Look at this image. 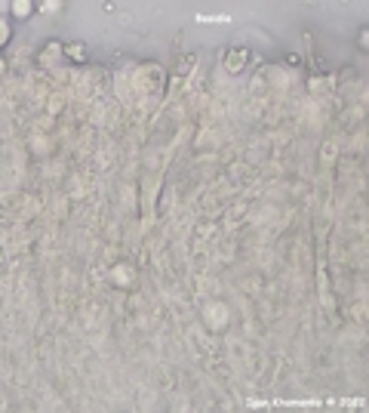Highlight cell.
Masks as SVG:
<instances>
[{"label": "cell", "instance_id": "cell-1", "mask_svg": "<svg viewBox=\"0 0 369 413\" xmlns=\"http://www.w3.org/2000/svg\"><path fill=\"white\" fill-rule=\"evenodd\" d=\"M246 59H249V49H243V46H237V49H231V52H228V59H225V68L237 74V71H240V68L246 65Z\"/></svg>", "mask_w": 369, "mask_h": 413}, {"label": "cell", "instance_id": "cell-2", "mask_svg": "<svg viewBox=\"0 0 369 413\" xmlns=\"http://www.w3.org/2000/svg\"><path fill=\"white\" fill-rule=\"evenodd\" d=\"M65 56L74 59V62H83V59H86V43H80V40L68 43V46H65Z\"/></svg>", "mask_w": 369, "mask_h": 413}, {"label": "cell", "instance_id": "cell-3", "mask_svg": "<svg viewBox=\"0 0 369 413\" xmlns=\"http://www.w3.org/2000/svg\"><path fill=\"white\" fill-rule=\"evenodd\" d=\"M12 12H15V15H28V12H31V3H28V0H25V3L15 0V3H12Z\"/></svg>", "mask_w": 369, "mask_h": 413}, {"label": "cell", "instance_id": "cell-4", "mask_svg": "<svg viewBox=\"0 0 369 413\" xmlns=\"http://www.w3.org/2000/svg\"><path fill=\"white\" fill-rule=\"evenodd\" d=\"M6 40H9V28H6V25H3V22H0V46H3V43H6Z\"/></svg>", "mask_w": 369, "mask_h": 413}, {"label": "cell", "instance_id": "cell-5", "mask_svg": "<svg viewBox=\"0 0 369 413\" xmlns=\"http://www.w3.org/2000/svg\"><path fill=\"white\" fill-rule=\"evenodd\" d=\"M40 9L43 12H52V9H59V3H40Z\"/></svg>", "mask_w": 369, "mask_h": 413}, {"label": "cell", "instance_id": "cell-6", "mask_svg": "<svg viewBox=\"0 0 369 413\" xmlns=\"http://www.w3.org/2000/svg\"><path fill=\"white\" fill-rule=\"evenodd\" d=\"M0 259H3V253H0Z\"/></svg>", "mask_w": 369, "mask_h": 413}]
</instances>
